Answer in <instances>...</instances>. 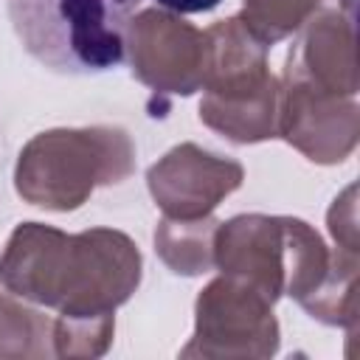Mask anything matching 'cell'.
<instances>
[{
  "mask_svg": "<svg viewBox=\"0 0 360 360\" xmlns=\"http://www.w3.org/2000/svg\"><path fill=\"white\" fill-rule=\"evenodd\" d=\"M141 0H8L22 48L59 73H101L121 65L127 28Z\"/></svg>",
  "mask_w": 360,
  "mask_h": 360,
  "instance_id": "7a4b0ae2",
  "label": "cell"
},
{
  "mask_svg": "<svg viewBox=\"0 0 360 360\" xmlns=\"http://www.w3.org/2000/svg\"><path fill=\"white\" fill-rule=\"evenodd\" d=\"M217 233L214 219H177V222H160L155 233V245L163 256V262L174 273L197 276L205 273L214 264V242L211 236Z\"/></svg>",
  "mask_w": 360,
  "mask_h": 360,
  "instance_id": "52a82bcc",
  "label": "cell"
},
{
  "mask_svg": "<svg viewBox=\"0 0 360 360\" xmlns=\"http://www.w3.org/2000/svg\"><path fill=\"white\" fill-rule=\"evenodd\" d=\"M214 236V262L222 273L259 290L270 304L281 292L301 301L326 273V250L301 219L236 217Z\"/></svg>",
  "mask_w": 360,
  "mask_h": 360,
  "instance_id": "3957f363",
  "label": "cell"
},
{
  "mask_svg": "<svg viewBox=\"0 0 360 360\" xmlns=\"http://www.w3.org/2000/svg\"><path fill=\"white\" fill-rule=\"evenodd\" d=\"M132 172V143L121 129H53L37 135L17 163V191L42 208L70 211L98 183Z\"/></svg>",
  "mask_w": 360,
  "mask_h": 360,
  "instance_id": "277c9868",
  "label": "cell"
},
{
  "mask_svg": "<svg viewBox=\"0 0 360 360\" xmlns=\"http://www.w3.org/2000/svg\"><path fill=\"white\" fill-rule=\"evenodd\" d=\"M242 183V166L183 143L149 169V191L169 217L200 219Z\"/></svg>",
  "mask_w": 360,
  "mask_h": 360,
  "instance_id": "8992f818",
  "label": "cell"
},
{
  "mask_svg": "<svg viewBox=\"0 0 360 360\" xmlns=\"http://www.w3.org/2000/svg\"><path fill=\"white\" fill-rule=\"evenodd\" d=\"M141 278V253L118 231L65 236L39 222L20 225L0 256L6 290L62 309V318L110 315Z\"/></svg>",
  "mask_w": 360,
  "mask_h": 360,
  "instance_id": "6da1fadb",
  "label": "cell"
},
{
  "mask_svg": "<svg viewBox=\"0 0 360 360\" xmlns=\"http://www.w3.org/2000/svg\"><path fill=\"white\" fill-rule=\"evenodd\" d=\"M127 48L132 73L155 90L194 93L202 84L205 34L163 11H143L129 20Z\"/></svg>",
  "mask_w": 360,
  "mask_h": 360,
  "instance_id": "5b68a950",
  "label": "cell"
},
{
  "mask_svg": "<svg viewBox=\"0 0 360 360\" xmlns=\"http://www.w3.org/2000/svg\"><path fill=\"white\" fill-rule=\"evenodd\" d=\"M318 3L321 0H245L242 22L264 45H270L298 28Z\"/></svg>",
  "mask_w": 360,
  "mask_h": 360,
  "instance_id": "ba28073f",
  "label": "cell"
},
{
  "mask_svg": "<svg viewBox=\"0 0 360 360\" xmlns=\"http://www.w3.org/2000/svg\"><path fill=\"white\" fill-rule=\"evenodd\" d=\"M158 3L180 14H200V11H211L214 6H219V0H158Z\"/></svg>",
  "mask_w": 360,
  "mask_h": 360,
  "instance_id": "9c48e42d",
  "label": "cell"
}]
</instances>
